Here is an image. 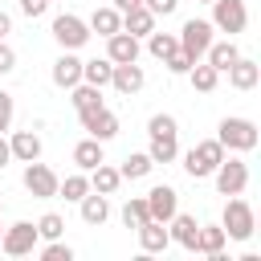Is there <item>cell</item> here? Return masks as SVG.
Returning <instances> with one entry per match:
<instances>
[{
    "instance_id": "cell-1",
    "label": "cell",
    "mask_w": 261,
    "mask_h": 261,
    "mask_svg": "<svg viewBox=\"0 0 261 261\" xmlns=\"http://www.w3.org/2000/svg\"><path fill=\"white\" fill-rule=\"evenodd\" d=\"M216 143L224 151H253L257 147V122L253 118H241V114H228L216 126Z\"/></svg>"
},
{
    "instance_id": "cell-2",
    "label": "cell",
    "mask_w": 261,
    "mask_h": 261,
    "mask_svg": "<svg viewBox=\"0 0 261 261\" xmlns=\"http://www.w3.org/2000/svg\"><path fill=\"white\" fill-rule=\"evenodd\" d=\"M220 228H224V237H232V241H249V237H253V228H257L253 204H249V200H241V196H228L224 216H220Z\"/></svg>"
},
{
    "instance_id": "cell-3",
    "label": "cell",
    "mask_w": 261,
    "mask_h": 261,
    "mask_svg": "<svg viewBox=\"0 0 261 261\" xmlns=\"http://www.w3.org/2000/svg\"><path fill=\"white\" fill-rule=\"evenodd\" d=\"M220 159H224V147H220L216 139H200V143L184 155V171H188L192 179H208Z\"/></svg>"
},
{
    "instance_id": "cell-4",
    "label": "cell",
    "mask_w": 261,
    "mask_h": 261,
    "mask_svg": "<svg viewBox=\"0 0 261 261\" xmlns=\"http://www.w3.org/2000/svg\"><path fill=\"white\" fill-rule=\"evenodd\" d=\"M212 20H200V16H192V20H184V29L175 33V41H179V53H188L192 61H200L204 53H208V45H212Z\"/></svg>"
},
{
    "instance_id": "cell-5",
    "label": "cell",
    "mask_w": 261,
    "mask_h": 261,
    "mask_svg": "<svg viewBox=\"0 0 261 261\" xmlns=\"http://www.w3.org/2000/svg\"><path fill=\"white\" fill-rule=\"evenodd\" d=\"M212 179H216V192H220V196H241V192L249 188V163H245V159L224 155V159L216 163Z\"/></svg>"
},
{
    "instance_id": "cell-6",
    "label": "cell",
    "mask_w": 261,
    "mask_h": 261,
    "mask_svg": "<svg viewBox=\"0 0 261 261\" xmlns=\"http://www.w3.org/2000/svg\"><path fill=\"white\" fill-rule=\"evenodd\" d=\"M37 224L33 220H16V224H8L4 232H0V253H8V257H29L33 249H37Z\"/></svg>"
},
{
    "instance_id": "cell-7",
    "label": "cell",
    "mask_w": 261,
    "mask_h": 261,
    "mask_svg": "<svg viewBox=\"0 0 261 261\" xmlns=\"http://www.w3.org/2000/svg\"><path fill=\"white\" fill-rule=\"evenodd\" d=\"M245 24H249L245 0H212V29L216 33L237 37V33H245Z\"/></svg>"
},
{
    "instance_id": "cell-8",
    "label": "cell",
    "mask_w": 261,
    "mask_h": 261,
    "mask_svg": "<svg viewBox=\"0 0 261 261\" xmlns=\"http://www.w3.org/2000/svg\"><path fill=\"white\" fill-rule=\"evenodd\" d=\"M53 41L61 49H82L90 41V24L73 12H61V16H53Z\"/></svg>"
},
{
    "instance_id": "cell-9",
    "label": "cell",
    "mask_w": 261,
    "mask_h": 261,
    "mask_svg": "<svg viewBox=\"0 0 261 261\" xmlns=\"http://www.w3.org/2000/svg\"><path fill=\"white\" fill-rule=\"evenodd\" d=\"M24 188H29V196H37V200H53V196H57V171L45 167L41 159H33V163H24Z\"/></svg>"
},
{
    "instance_id": "cell-10",
    "label": "cell",
    "mask_w": 261,
    "mask_h": 261,
    "mask_svg": "<svg viewBox=\"0 0 261 261\" xmlns=\"http://www.w3.org/2000/svg\"><path fill=\"white\" fill-rule=\"evenodd\" d=\"M147 212H151V220H159V224H167L175 212H179V192L171 188V184H155L147 196Z\"/></svg>"
},
{
    "instance_id": "cell-11",
    "label": "cell",
    "mask_w": 261,
    "mask_h": 261,
    "mask_svg": "<svg viewBox=\"0 0 261 261\" xmlns=\"http://www.w3.org/2000/svg\"><path fill=\"white\" fill-rule=\"evenodd\" d=\"M77 118H82V130H86L90 139H98V143H106V139L118 135V114L106 110V106H98V110H90V114H77Z\"/></svg>"
},
{
    "instance_id": "cell-12",
    "label": "cell",
    "mask_w": 261,
    "mask_h": 261,
    "mask_svg": "<svg viewBox=\"0 0 261 261\" xmlns=\"http://www.w3.org/2000/svg\"><path fill=\"white\" fill-rule=\"evenodd\" d=\"M77 82H82V57H77V49H61V57L53 61V86L73 90Z\"/></svg>"
},
{
    "instance_id": "cell-13",
    "label": "cell",
    "mask_w": 261,
    "mask_h": 261,
    "mask_svg": "<svg viewBox=\"0 0 261 261\" xmlns=\"http://www.w3.org/2000/svg\"><path fill=\"white\" fill-rule=\"evenodd\" d=\"M143 82H147V73H143V65L139 61H122V65H114L110 69V86L118 90V94H139L143 90Z\"/></svg>"
},
{
    "instance_id": "cell-14",
    "label": "cell",
    "mask_w": 261,
    "mask_h": 261,
    "mask_svg": "<svg viewBox=\"0 0 261 261\" xmlns=\"http://www.w3.org/2000/svg\"><path fill=\"white\" fill-rule=\"evenodd\" d=\"M167 237H171L179 249L196 253V237H200V224H196V216H188V212H175V216L167 220Z\"/></svg>"
},
{
    "instance_id": "cell-15",
    "label": "cell",
    "mask_w": 261,
    "mask_h": 261,
    "mask_svg": "<svg viewBox=\"0 0 261 261\" xmlns=\"http://www.w3.org/2000/svg\"><path fill=\"white\" fill-rule=\"evenodd\" d=\"M106 57L114 61V65H122V61H139V37H130V33H110L106 37Z\"/></svg>"
},
{
    "instance_id": "cell-16",
    "label": "cell",
    "mask_w": 261,
    "mask_h": 261,
    "mask_svg": "<svg viewBox=\"0 0 261 261\" xmlns=\"http://www.w3.org/2000/svg\"><path fill=\"white\" fill-rule=\"evenodd\" d=\"M224 73H228V86H232V90H253V86L261 82V65H257L253 57H237Z\"/></svg>"
},
{
    "instance_id": "cell-17",
    "label": "cell",
    "mask_w": 261,
    "mask_h": 261,
    "mask_svg": "<svg viewBox=\"0 0 261 261\" xmlns=\"http://www.w3.org/2000/svg\"><path fill=\"white\" fill-rule=\"evenodd\" d=\"M135 232H139V249H143V253H163V249L171 245L167 224H159V220H143Z\"/></svg>"
},
{
    "instance_id": "cell-18",
    "label": "cell",
    "mask_w": 261,
    "mask_h": 261,
    "mask_svg": "<svg viewBox=\"0 0 261 261\" xmlns=\"http://www.w3.org/2000/svg\"><path fill=\"white\" fill-rule=\"evenodd\" d=\"M8 147H12V159H20V163H33V159H41V135L29 126V130H16L12 139H8Z\"/></svg>"
},
{
    "instance_id": "cell-19",
    "label": "cell",
    "mask_w": 261,
    "mask_h": 261,
    "mask_svg": "<svg viewBox=\"0 0 261 261\" xmlns=\"http://www.w3.org/2000/svg\"><path fill=\"white\" fill-rule=\"evenodd\" d=\"M77 208H82V220H86V224H94V228H98V224H106V216H110V200H106L102 192H94V188L77 200Z\"/></svg>"
},
{
    "instance_id": "cell-20",
    "label": "cell",
    "mask_w": 261,
    "mask_h": 261,
    "mask_svg": "<svg viewBox=\"0 0 261 261\" xmlns=\"http://www.w3.org/2000/svg\"><path fill=\"white\" fill-rule=\"evenodd\" d=\"M122 33H130V37H147V33H155V12H151L147 4L126 8V12H122Z\"/></svg>"
},
{
    "instance_id": "cell-21",
    "label": "cell",
    "mask_w": 261,
    "mask_h": 261,
    "mask_svg": "<svg viewBox=\"0 0 261 261\" xmlns=\"http://www.w3.org/2000/svg\"><path fill=\"white\" fill-rule=\"evenodd\" d=\"M86 24H90V33H98V37H110V33H118V29H122V12H118L114 4H106V8H94Z\"/></svg>"
},
{
    "instance_id": "cell-22",
    "label": "cell",
    "mask_w": 261,
    "mask_h": 261,
    "mask_svg": "<svg viewBox=\"0 0 261 261\" xmlns=\"http://www.w3.org/2000/svg\"><path fill=\"white\" fill-rule=\"evenodd\" d=\"M118 184H122V175H118V167H110L106 159H102L98 167H90V188H94V192L114 196V192H118Z\"/></svg>"
},
{
    "instance_id": "cell-23",
    "label": "cell",
    "mask_w": 261,
    "mask_h": 261,
    "mask_svg": "<svg viewBox=\"0 0 261 261\" xmlns=\"http://www.w3.org/2000/svg\"><path fill=\"white\" fill-rule=\"evenodd\" d=\"M224 228L220 224H200V237H196V253H204V257H220L224 253Z\"/></svg>"
},
{
    "instance_id": "cell-24",
    "label": "cell",
    "mask_w": 261,
    "mask_h": 261,
    "mask_svg": "<svg viewBox=\"0 0 261 261\" xmlns=\"http://www.w3.org/2000/svg\"><path fill=\"white\" fill-rule=\"evenodd\" d=\"M204 57H208V65H212V69H220V73H224V69H228V65L241 57V49H237V41L228 37V41H212Z\"/></svg>"
},
{
    "instance_id": "cell-25",
    "label": "cell",
    "mask_w": 261,
    "mask_h": 261,
    "mask_svg": "<svg viewBox=\"0 0 261 261\" xmlns=\"http://www.w3.org/2000/svg\"><path fill=\"white\" fill-rule=\"evenodd\" d=\"M69 94H73L69 102H73V110H77V114H90V110L106 106V102H102V90H98V86H90V82H77Z\"/></svg>"
},
{
    "instance_id": "cell-26",
    "label": "cell",
    "mask_w": 261,
    "mask_h": 261,
    "mask_svg": "<svg viewBox=\"0 0 261 261\" xmlns=\"http://www.w3.org/2000/svg\"><path fill=\"white\" fill-rule=\"evenodd\" d=\"M110 69H114V61L110 57H94V61H82V82H90V86H110Z\"/></svg>"
},
{
    "instance_id": "cell-27",
    "label": "cell",
    "mask_w": 261,
    "mask_h": 261,
    "mask_svg": "<svg viewBox=\"0 0 261 261\" xmlns=\"http://www.w3.org/2000/svg\"><path fill=\"white\" fill-rule=\"evenodd\" d=\"M102 159H106V155H102V143H98V139H90V135H86V139H82V143L73 147V163H77L82 171H90V167H98Z\"/></svg>"
},
{
    "instance_id": "cell-28",
    "label": "cell",
    "mask_w": 261,
    "mask_h": 261,
    "mask_svg": "<svg viewBox=\"0 0 261 261\" xmlns=\"http://www.w3.org/2000/svg\"><path fill=\"white\" fill-rule=\"evenodd\" d=\"M188 77H192V90L212 94V90H216V82H220V69H212L208 61H196V65L188 69Z\"/></svg>"
},
{
    "instance_id": "cell-29",
    "label": "cell",
    "mask_w": 261,
    "mask_h": 261,
    "mask_svg": "<svg viewBox=\"0 0 261 261\" xmlns=\"http://www.w3.org/2000/svg\"><path fill=\"white\" fill-rule=\"evenodd\" d=\"M151 163H175V155H179V143H175V135H151Z\"/></svg>"
},
{
    "instance_id": "cell-30",
    "label": "cell",
    "mask_w": 261,
    "mask_h": 261,
    "mask_svg": "<svg viewBox=\"0 0 261 261\" xmlns=\"http://www.w3.org/2000/svg\"><path fill=\"white\" fill-rule=\"evenodd\" d=\"M175 49H179L175 33H147V53H151L155 61H167V57H171Z\"/></svg>"
},
{
    "instance_id": "cell-31",
    "label": "cell",
    "mask_w": 261,
    "mask_h": 261,
    "mask_svg": "<svg viewBox=\"0 0 261 261\" xmlns=\"http://www.w3.org/2000/svg\"><path fill=\"white\" fill-rule=\"evenodd\" d=\"M151 167H155V163H151V155H147V151H135V155H126V159H122L118 175H122V179H143V175H151Z\"/></svg>"
},
{
    "instance_id": "cell-32",
    "label": "cell",
    "mask_w": 261,
    "mask_h": 261,
    "mask_svg": "<svg viewBox=\"0 0 261 261\" xmlns=\"http://www.w3.org/2000/svg\"><path fill=\"white\" fill-rule=\"evenodd\" d=\"M90 192V175L86 171H73V175H65V179H57V196H65V200H82Z\"/></svg>"
},
{
    "instance_id": "cell-33",
    "label": "cell",
    "mask_w": 261,
    "mask_h": 261,
    "mask_svg": "<svg viewBox=\"0 0 261 261\" xmlns=\"http://www.w3.org/2000/svg\"><path fill=\"white\" fill-rule=\"evenodd\" d=\"M143 220H151V212H147V200H143V196L126 200V204H122V224H126V228H139Z\"/></svg>"
},
{
    "instance_id": "cell-34",
    "label": "cell",
    "mask_w": 261,
    "mask_h": 261,
    "mask_svg": "<svg viewBox=\"0 0 261 261\" xmlns=\"http://www.w3.org/2000/svg\"><path fill=\"white\" fill-rule=\"evenodd\" d=\"M61 232H65V220H61L57 212H45V216L37 220V237H41V241H57Z\"/></svg>"
},
{
    "instance_id": "cell-35",
    "label": "cell",
    "mask_w": 261,
    "mask_h": 261,
    "mask_svg": "<svg viewBox=\"0 0 261 261\" xmlns=\"http://www.w3.org/2000/svg\"><path fill=\"white\" fill-rule=\"evenodd\" d=\"M147 135H179V126H175V118H171V114H151Z\"/></svg>"
},
{
    "instance_id": "cell-36",
    "label": "cell",
    "mask_w": 261,
    "mask_h": 261,
    "mask_svg": "<svg viewBox=\"0 0 261 261\" xmlns=\"http://www.w3.org/2000/svg\"><path fill=\"white\" fill-rule=\"evenodd\" d=\"M41 261H73V249L61 245V237H57V241H49V245L41 249Z\"/></svg>"
},
{
    "instance_id": "cell-37",
    "label": "cell",
    "mask_w": 261,
    "mask_h": 261,
    "mask_svg": "<svg viewBox=\"0 0 261 261\" xmlns=\"http://www.w3.org/2000/svg\"><path fill=\"white\" fill-rule=\"evenodd\" d=\"M163 65H167V73H175V77H188V69H192L196 61H192L188 53H179V49H175V53H171V57H167Z\"/></svg>"
},
{
    "instance_id": "cell-38",
    "label": "cell",
    "mask_w": 261,
    "mask_h": 261,
    "mask_svg": "<svg viewBox=\"0 0 261 261\" xmlns=\"http://www.w3.org/2000/svg\"><path fill=\"white\" fill-rule=\"evenodd\" d=\"M12 110H16V106H12V94H4V90H0V135L12 126Z\"/></svg>"
},
{
    "instance_id": "cell-39",
    "label": "cell",
    "mask_w": 261,
    "mask_h": 261,
    "mask_svg": "<svg viewBox=\"0 0 261 261\" xmlns=\"http://www.w3.org/2000/svg\"><path fill=\"white\" fill-rule=\"evenodd\" d=\"M143 4H147L155 16H171V12L179 8V0H143Z\"/></svg>"
},
{
    "instance_id": "cell-40",
    "label": "cell",
    "mask_w": 261,
    "mask_h": 261,
    "mask_svg": "<svg viewBox=\"0 0 261 261\" xmlns=\"http://www.w3.org/2000/svg\"><path fill=\"white\" fill-rule=\"evenodd\" d=\"M45 8H49V0H20V12L33 20V16H45Z\"/></svg>"
},
{
    "instance_id": "cell-41",
    "label": "cell",
    "mask_w": 261,
    "mask_h": 261,
    "mask_svg": "<svg viewBox=\"0 0 261 261\" xmlns=\"http://www.w3.org/2000/svg\"><path fill=\"white\" fill-rule=\"evenodd\" d=\"M12 69H16V53H12V45L0 41V73H12Z\"/></svg>"
},
{
    "instance_id": "cell-42",
    "label": "cell",
    "mask_w": 261,
    "mask_h": 261,
    "mask_svg": "<svg viewBox=\"0 0 261 261\" xmlns=\"http://www.w3.org/2000/svg\"><path fill=\"white\" fill-rule=\"evenodd\" d=\"M8 33H12V16H8V12H4V8H0V41H4V37H8Z\"/></svg>"
},
{
    "instance_id": "cell-43",
    "label": "cell",
    "mask_w": 261,
    "mask_h": 261,
    "mask_svg": "<svg viewBox=\"0 0 261 261\" xmlns=\"http://www.w3.org/2000/svg\"><path fill=\"white\" fill-rule=\"evenodd\" d=\"M8 159H12V147H8V139L0 135V167H8Z\"/></svg>"
},
{
    "instance_id": "cell-44",
    "label": "cell",
    "mask_w": 261,
    "mask_h": 261,
    "mask_svg": "<svg viewBox=\"0 0 261 261\" xmlns=\"http://www.w3.org/2000/svg\"><path fill=\"white\" fill-rule=\"evenodd\" d=\"M139 4H143V0H114V8H118V12H126V8H139Z\"/></svg>"
},
{
    "instance_id": "cell-45",
    "label": "cell",
    "mask_w": 261,
    "mask_h": 261,
    "mask_svg": "<svg viewBox=\"0 0 261 261\" xmlns=\"http://www.w3.org/2000/svg\"><path fill=\"white\" fill-rule=\"evenodd\" d=\"M200 4H212V0H200Z\"/></svg>"
},
{
    "instance_id": "cell-46",
    "label": "cell",
    "mask_w": 261,
    "mask_h": 261,
    "mask_svg": "<svg viewBox=\"0 0 261 261\" xmlns=\"http://www.w3.org/2000/svg\"><path fill=\"white\" fill-rule=\"evenodd\" d=\"M0 208H4V204H0ZM0 232H4V228H0Z\"/></svg>"
}]
</instances>
